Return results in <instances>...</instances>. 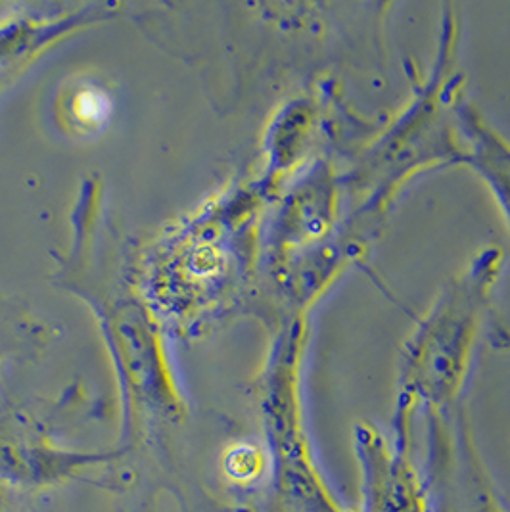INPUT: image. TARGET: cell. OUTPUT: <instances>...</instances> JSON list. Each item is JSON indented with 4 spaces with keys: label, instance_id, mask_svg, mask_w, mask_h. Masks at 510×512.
Instances as JSON below:
<instances>
[{
    "label": "cell",
    "instance_id": "6da1fadb",
    "mask_svg": "<svg viewBox=\"0 0 510 512\" xmlns=\"http://www.w3.org/2000/svg\"><path fill=\"white\" fill-rule=\"evenodd\" d=\"M501 261L499 250L480 254L463 277L451 282L405 344L394 428H413L418 409L441 415L461 394Z\"/></svg>",
    "mask_w": 510,
    "mask_h": 512
},
{
    "label": "cell",
    "instance_id": "7a4b0ae2",
    "mask_svg": "<svg viewBox=\"0 0 510 512\" xmlns=\"http://www.w3.org/2000/svg\"><path fill=\"white\" fill-rule=\"evenodd\" d=\"M302 330L290 328L277 344L259 384L265 451L271 463L269 512H357L330 488L303 417Z\"/></svg>",
    "mask_w": 510,
    "mask_h": 512
},
{
    "label": "cell",
    "instance_id": "3957f363",
    "mask_svg": "<svg viewBox=\"0 0 510 512\" xmlns=\"http://www.w3.org/2000/svg\"><path fill=\"white\" fill-rule=\"evenodd\" d=\"M411 434L390 442L371 422L353 426V453L359 468L357 512H434L426 476L413 459Z\"/></svg>",
    "mask_w": 510,
    "mask_h": 512
},
{
    "label": "cell",
    "instance_id": "277c9868",
    "mask_svg": "<svg viewBox=\"0 0 510 512\" xmlns=\"http://www.w3.org/2000/svg\"><path fill=\"white\" fill-rule=\"evenodd\" d=\"M229 223L219 215H209L188 227L179 240L165 252L156 279L162 284L156 294L173 309L202 307L211 300L209 292H219L225 275H231V250H227Z\"/></svg>",
    "mask_w": 510,
    "mask_h": 512
},
{
    "label": "cell",
    "instance_id": "5b68a950",
    "mask_svg": "<svg viewBox=\"0 0 510 512\" xmlns=\"http://www.w3.org/2000/svg\"><path fill=\"white\" fill-rule=\"evenodd\" d=\"M440 106V93L426 94L395 125L392 135L380 142L367 169L380 179V185L376 188L378 196L384 198L401 183V179L422 167V163L466 160L463 148H459L441 117Z\"/></svg>",
    "mask_w": 510,
    "mask_h": 512
},
{
    "label": "cell",
    "instance_id": "8992f818",
    "mask_svg": "<svg viewBox=\"0 0 510 512\" xmlns=\"http://www.w3.org/2000/svg\"><path fill=\"white\" fill-rule=\"evenodd\" d=\"M428 453L426 482L434 512H509L468 440L451 442L441 426H432Z\"/></svg>",
    "mask_w": 510,
    "mask_h": 512
},
{
    "label": "cell",
    "instance_id": "52a82bcc",
    "mask_svg": "<svg viewBox=\"0 0 510 512\" xmlns=\"http://www.w3.org/2000/svg\"><path fill=\"white\" fill-rule=\"evenodd\" d=\"M338 208V187L325 162L317 163L307 177L288 192L273 229L275 248L280 254L292 250H313L334 229Z\"/></svg>",
    "mask_w": 510,
    "mask_h": 512
},
{
    "label": "cell",
    "instance_id": "ba28073f",
    "mask_svg": "<svg viewBox=\"0 0 510 512\" xmlns=\"http://www.w3.org/2000/svg\"><path fill=\"white\" fill-rule=\"evenodd\" d=\"M455 121L466 144L464 163H468L486 183L510 227L509 140L491 129L478 110L464 100L455 104Z\"/></svg>",
    "mask_w": 510,
    "mask_h": 512
},
{
    "label": "cell",
    "instance_id": "9c48e42d",
    "mask_svg": "<svg viewBox=\"0 0 510 512\" xmlns=\"http://www.w3.org/2000/svg\"><path fill=\"white\" fill-rule=\"evenodd\" d=\"M83 14H70L62 20H18L0 27V81L20 64L31 60L35 52L58 41L73 27L85 24Z\"/></svg>",
    "mask_w": 510,
    "mask_h": 512
},
{
    "label": "cell",
    "instance_id": "30bf717a",
    "mask_svg": "<svg viewBox=\"0 0 510 512\" xmlns=\"http://www.w3.org/2000/svg\"><path fill=\"white\" fill-rule=\"evenodd\" d=\"M313 121V108L309 102L303 100L292 102L277 117L267 139L271 163L273 167H277V171H286L298 162L313 133Z\"/></svg>",
    "mask_w": 510,
    "mask_h": 512
},
{
    "label": "cell",
    "instance_id": "8fae6325",
    "mask_svg": "<svg viewBox=\"0 0 510 512\" xmlns=\"http://www.w3.org/2000/svg\"><path fill=\"white\" fill-rule=\"evenodd\" d=\"M60 112L75 133L91 135L106 127L114 112V102L102 85L94 81H79L64 94Z\"/></svg>",
    "mask_w": 510,
    "mask_h": 512
},
{
    "label": "cell",
    "instance_id": "7c38bea8",
    "mask_svg": "<svg viewBox=\"0 0 510 512\" xmlns=\"http://www.w3.org/2000/svg\"><path fill=\"white\" fill-rule=\"evenodd\" d=\"M223 468L234 482L250 484L259 480L267 472V468L271 470V463L267 451H263L261 447L252 443H238L231 451H227Z\"/></svg>",
    "mask_w": 510,
    "mask_h": 512
}]
</instances>
